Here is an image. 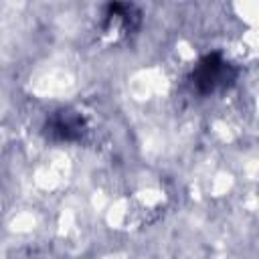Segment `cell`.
<instances>
[{"label": "cell", "instance_id": "2", "mask_svg": "<svg viewBox=\"0 0 259 259\" xmlns=\"http://www.w3.org/2000/svg\"><path fill=\"white\" fill-rule=\"evenodd\" d=\"M142 22V12L136 4L130 2H111L103 10L101 18V30L107 38L119 40L130 36L134 30H138Z\"/></svg>", "mask_w": 259, "mask_h": 259}, {"label": "cell", "instance_id": "1", "mask_svg": "<svg viewBox=\"0 0 259 259\" xmlns=\"http://www.w3.org/2000/svg\"><path fill=\"white\" fill-rule=\"evenodd\" d=\"M239 69L219 51L208 53L198 59L194 69L190 71L188 83L198 95H212L229 89L237 81Z\"/></svg>", "mask_w": 259, "mask_h": 259}, {"label": "cell", "instance_id": "3", "mask_svg": "<svg viewBox=\"0 0 259 259\" xmlns=\"http://www.w3.org/2000/svg\"><path fill=\"white\" fill-rule=\"evenodd\" d=\"M85 132H87L85 117L71 107H63L49 113L45 121V136L53 142H79Z\"/></svg>", "mask_w": 259, "mask_h": 259}]
</instances>
